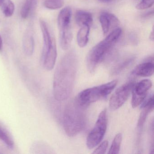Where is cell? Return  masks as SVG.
I'll list each match as a JSON object with an SVG mask.
<instances>
[{
	"mask_svg": "<svg viewBox=\"0 0 154 154\" xmlns=\"http://www.w3.org/2000/svg\"><path fill=\"white\" fill-rule=\"evenodd\" d=\"M77 69L76 54L73 51L68 52L58 63L54 74L53 92L57 100H65L70 96Z\"/></svg>",
	"mask_w": 154,
	"mask_h": 154,
	"instance_id": "1",
	"label": "cell"
},
{
	"mask_svg": "<svg viewBox=\"0 0 154 154\" xmlns=\"http://www.w3.org/2000/svg\"><path fill=\"white\" fill-rule=\"evenodd\" d=\"M85 108L76 98L66 106L63 115V125L68 137L76 136L84 128L86 122Z\"/></svg>",
	"mask_w": 154,
	"mask_h": 154,
	"instance_id": "2",
	"label": "cell"
},
{
	"mask_svg": "<svg viewBox=\"0 0 154 154\" xmlns=\"http://www.w3.org/2000/svg\"><path fill=\"white\" fill-rule=\"evenodd\" d=\"M121 34L120 28L114 29L103 40L94 46L89 51L86 58V65L90 72L93 73L95 72L111 48L117 42Z\"/></svg>",
	"mask_w": 154,
	"mask_h": 154,
	"instance_id": "3",
	"label": "cell"
},
{
	"mask_svg": "<svg viewBox=\"0 0 154 154\" xmlns=\"http://www.w3.org/2000/svg\"><path fill=\"white\" fill-rule=\"evenodd\" d=\"M39 24L44 40L42 64L45 70L51 71L54 67L57 57L56 43L54 36L47 23L44 20L40 19Z\"/></svg>",
	"mask_w": 154,
	"mask_h": 154,
	"instance_id": "4",
	"label": "cell"
},
{
	"mask_svg": "<svg viewBox=\"0 0 154 154\" xmlns=\"http://www.w3.org/2000/svg\"><path fill=\"white\" fill-rule=\"evenodd\" d=\"M118 82V80H114L107 83L84 90L79 94L76 99L80 104L87 107L91 103L108 96L116 87Z\"/></svg>",
	"mask_w": 154,
	"mask_h": 154,
	"instance_id": "5",
	"label": "cell"
},
{
	"mask_svg": "<svg viewBox=\"0 0 154 154\" xmlns=\"http://www.w3.org/2000/svg\"><path fill=\"white\" fill-rule=\"evenodd\" d=\"M72 13L70 8L66 7L61 11L57 17L60 46L64 50L69 48L72 40L71 27Z\"/></svg>",
	"mask_w": 154,
	"mask_h": 154,
	"instance_id": "6",
	"label": "cell"
},
{
	"mask_svg": "<svg viewBox=\"0 0 154 154\" xmlns=\"http://www.w3.org/2000/svg\"><path fill=\"white\" fill-rule=\"evenodd\" d=\"M107 127V111L104 109L100 113L94 127L87 136L86 145L88 148H93L101 141L106 133Z\"/></svg>",
	"mask_w": 154,
	"mask_h": 154,
	"instance_id": "7",
	"label": "cell"
},
{
	"mask_svg": "<svg viewBox=\"0 0 154 154\" xmlns=\"http://www.w3.org/2000/svg\"><path fill=\"white\" fill-rule=\"evenodd\" d=\"M135 85L134 81H130L119 87L110 99L109 101L110 109L115 111L120 108L128 100Z\"/></svg>",
	"mask_w": 154,
	"mask_h": 154,
	"instance_id": "8",
	"label": "cell"
},
{
	"mask_svg": "<svg viewBox=\"0 0 154 154\" xmlns=\"http://www.w3.org/2000/svg\"><path fill=\"white\" fill-rule=\"evenodd\" d=\"M152 85V82L148 79H144L135 85L132 90L131 101L132 108H137L143 103Z\"/></svg>",
	"mask_w": 154,
	"mask_h": 154,
	"instance_id": "9",
	"label": "cell"
},
{
	"mask_svg": "<svg viewBox=\"0 0 154 154\" xmlns=\"http://www.w3.org/2000/svg\"><path fill=\"white\" fill-rule=\"evenodd\" d=\"M33 26L29 24L24 33L22 39V46L25 54L30 56L34 53L35 40Z\"/></svg>",
	"mask_w": 154,
	"mask_h": 154,
	"instance_id": "10",
	"label": "cell"
},
{
	"mask_svg": "<svg viewBox=\"0 0 154 154\" xmlns=\"http://www.w3.org/2000/svg\"><path fill=\"white\" fill-rule=\"evenodd\" d=\"M100 21L104 35L107 34L110 29L116 27L120 24L119 19L115 15L106 11H103L101 13Z\"/></svg>",
	"mask_w": 154,
	"mask_h": 154,
	"instance_id": "11",
	"label": "cell"
},
{
	"mask_svg": "<svg viewBox=\"0 0 154 154\" xmlns=\"http://www.w3.org/2000/svg\"><path fill=\"white\" fill-rule=\"evenodd\" d=\"M141 113L140 115L137 123V129L139 132L140 133L149 113L152 111L154 109V98L153 94L150 95L147 100L143 102L141 106Z\"/></svg>",
	"mask_w": 154,
	"mask_h": 154,
	"instance_id": "12",
	"label": "cell"
},
{
	"mask_svg": "<svg viewBox=\"0 0 154 154\" xmlns=\"http://www.w3.org/2000/svg\"><path fill=\"white\" fill-rule=\"evenodd\" d=\"M154 68L153 58L150 57L137 66L132 71V74L138 76L148 77L153 74Z\"/></svg>",
	"mask_w": 154,
	"mask_h": 154,
	"instance_id": "13",
	"label": "cell"
},
{
	"mask_svg": "<svg viewBox=\"0 0 154 154\" xmlns=\"http://www.w3.org/2000/svg\"><path fill=\"white\" fill-rule=\"evenodd\" d=\"M37 6V0H25L20 10L21 17L26 19L32 16L35 11Z\"/></svg>",
	"mask_w": 154,
	"mask_h": 154,
	"instance_id": "14",
	"label": "cell"
},
{
	"mask_svg": "<svg viewBox=\"0 0 154 154\" xmlns=\"http://www.w3.org/2000/svg\"><path fill=\"white\" fill-rule=\"evenodd\" d=\"M75 20L76 24L81 27L84 25L91 26L92 24V16L90 12L83 10L77 11L75 13Z\"/></svg>",
	"mask_w": 154,
	"mask_h": 154,
	"instance_id": "15",
	"label": "cell"
},
{
	"mask_svg": "<svg viewBox=\"0 0 154 154\" xmlns=\"http://www.w3.org/2000/svg\"><path fill=\"white\" fill-rule=\"evenodd\" d=\"M90 27L88 25H84L81 27L77 35V42L81 48H84L87 45L89 41Z\"/></svg>",
	"mask_w": 154,
	"mask_h": 154,
	"instance_id": "16",
	"label": "cell"
},
{
	"mask_svg": "<svg viewBox=\"0 0 154 154\" xmlns=\"http://www.w3.org/2000/svg\"><path fill=\"white\" fill-rule=\"evenodd\" d=\"M134 57H130L126 58L115 65L111 71V74L117 75L120 73L124 69L128 67L134 61Z\"/></svg>",
	"mask_w": 154,
	"mask_h": 154,
	"instance_id": "17",
	"label": "cell"
},
{
	"mask_svg": "<svg viewBox=\"0 0 154 154\" xmlns=\"http://www.w3.org/2000/svg\"><path fill=\"white\" fill-rule=\"evenodd\" d=\"M1 7L3 15L7 17H11L14 14L15 5L11 0H4Z\"/></svg>",
	"mask_w": 154,
	"mask_h": 154,
	"instance_id": "18",
	"label": "cell"
},
{
	"mask_svg": "<svg viewBox=\"0 0 154 154\" xmlns=\"http://www.w3.org/2000/svg\"><path fill=\"white\" fill-rule=\"evenodd\" d=\"M122 140V135L121 133H118L115 136L110 148L109 149V154H119L120 149L121 145Z\"/></svg>",
	"mask_w": 154,
	"mask_h": 154,
	"instance_id": "19",
	"label": "cell"
},
{
	"mask_svg": "<svg viewBox=\"0 0 154 154\" xmlns=\"http://www.w3.org/2000/svg\"><path fill=\"white\" fill-rule=\"evenodd\" d=\"M0 140L11 149L14 146V141L8 132L4 128L0 127Z\"/></svg>",
	"mask_w": 154,
	"mask_h": 154,
	"instance_id": "20",
	"label": "cell"
},
{
	"mask_svg": "<svg viewBox=\"0 0 154 154\" xmlns=\"http://www.w3.org/2000/svg\"><path fill=\"white\" fill-rule=\"evenodd\" d=\"M44 5L48 9L53 10L58 9L63 6V0H45Z\"/></svg>",
	"mask_w": 154,
	"mask_h": 154,
	"instance_id": "21",
	"label": "cell"
},
{
	"mask_svg": "<svg viewBox=\"0 0 154 154\" xmlns=\"http://www.w3.org/2000/svg\"><path fill=\"white\" fill-rule=\"evenodd\" d=\"M154 0H141L136 6V8L139 10H143L151 8L154 4Z\"/></svg>",
	"mask_w": 154,
	"mask_h": 154,
	"instance_id": "22",
	"label": "cell"
},
{
	"mask_svg": "<svg viewBox=\"0 0 154 154\" xmlns=\"http://www.w3.org/2000/svg\"><path fill=\"white\" fill-rule=\"evenodd\" d=\"M108 146V141L104 140L93 152V154H104Z\"/></svg>",
	"mask_w": 154,
	"mask_h": 154,
	"instance_id": "23",
	"label": "cell"
},
{
	"mask_svg": "<svg viewBox=\"0 0 154 154\" xmlns=\"http://www.w3.org/2000/svg\"><path fill=\"white\" fill-rule=\"evenodd\" d=\"M2 48H3V40L1 35H0V51L2 50Z\"/></svg>",
	"mask_w": 154,
	"mask_h": 154,
	"instance_id": "24",
	"label": "cell"
},
{
	"mask_svg": "<svg viewBox=\"0 0 154 154\" xmlns=\"http://www.w3.org/2000/svg\"><path fill=\"white\" fill-rule=\"evenodd\" d=\"M150 39L153 41L154 40V32H153V29H152V32L150 33Z\"/></svg>",
	"mask_w": 154,
	"mask_h": 154,
	"instance_id": "25",
	"label": "cell"
},
{
	"mask_svg": "<svg viewBox=\"0 0 154 154\" xmlns=\"http://www.w3.org/2000/svg\"><path fill=\"white\" fill-rule=\"evenodd\" d=\"M100 1L103 2H108L110 1V0H100Z\"/></svg>",
	"mask_w": 154,
	"mask_h": 154,
	"instance_id": "26",
	"label": "cell"
},
{
	"mask_svg": "<svg viewBox=\"0 0 154 154\" xmlns=\"http://www.w3.org/2000/svg\"><path fill=\"white\" fill-rule=\"evenodd\" d=\"M4 0H0V7L2 5V3L4 2Z\"/></svg>",
	"mask_w": 154,
	"mask_h": 154,
	"instance_id": "27",
	"label": "cell"
}]
</instances>
